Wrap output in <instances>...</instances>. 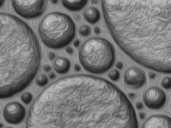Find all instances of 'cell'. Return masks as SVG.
I'll return each instance as SVG.
<instances>
[{
    "mask_svg": "<svg viewBox=\"0 0 171 128\" xmlns=\"http://www.w3.org/2000/svg\"><path fill=\"white\" fill-rule=\"evenodd\" d=\"M26 128H138L132 104L114 84L89 75L68 76L40 93Z\"/></svg>",
    "mask_w": 171,
    "mask_h": 128,
    "instance_id": "6da1fadb",
    "label": "cell"
},
{
    "mask_svg": "<svg viewBox=\"0 0 171 128\" xmlns=\"http://www.w3.org/2000/svg\"><path fill=\"white\" fill-rule=\"evenodd\" d=\"M115 43L144 67L171 74V0L103 1Z\"/></svg>",
    "mask_w": 171,
    "mask_h": 128,
    "instance_id": "7a4b0ae2",
    "label": "cell"
},
{
    "mask_svg": "<svg viewBox=\"0 0 171 128\" xmlns=\"http://www.w3.org/2000/svg\"><path fill=\"white\" fill-rule=\"evenodd\" d=\"M41 59L39 41L30 27L15 16L0 13V99L29 87Z\"/></svg>",
    "mask_w": 171,
    "mask_h": 128,
    "instance_id": "3957f363",
    "label": "cell"
},
{
    "mask_svg": "<svg viewBox=\"0 0 171 128\" xmlns=\"http://www.w3.org/2000/svg\"><path fill=\"white\" fill-rule=\"evenodd\" d=\"M40 38L47 47L60 49L69 45L76 36V26L71 17L60 12L48 14L39 26Z\"/></svg>",
    "mask_w": 171,
    "mask_h": 128,
    "instance_id": "277c9868",
    "label": "cell"
},
{
    "mask_svg": "<svg viewBox=\"0 0 171 128\" xmlns=\"http://www.w3.org/2000/svg\"><path fill=\"white\" fill-rule=\"evenodd\" d=\"M79 59L86 70L93 74H102L113 67L116 55L113 46L108 40L92 38L85 42L80 49Z\"/></svg>",
    "mask_w": 171,
    "mask_h": 128,
    "instance_id": "5b68a950",
    "label": "cell"
},
{
    "mask_svg": "<svg viewBox=\"0 0 171 128\" xmlns=\"http://www.w3.org/2000/svg\"><path fill=\"white\" fill-rule=\"evenodd\" d=\"M12 6L19 15L26 19H32L43 15L46 9V3L44 1H13Z\"/></svg>",
    "mask_w": 171,
    "mask_h": 128,
    "instance_id": "8992f818",
    "label": "cell"
},
{
    "mask_svg": "<svg viewBox=\"0 0 171 128\" xmlns=\"http://www.w3.org/2000/svg\"><path fill=\"white\" fill-rule=\"evenodd\" d=\"M144 102L147 107L152 110L163 108L167 103V97L164 92L158 87H151L144 95Z\"/></svg>",
    "mask_w": 171,
    "mask_h": 128,
    "instance_id": "52a82bcc",
    "label": "cell"
},
{
    "mask_svg": "<svg viewBox=\"0 0 171 128\" xmlns=\"http://www.w3.org/2000/svg\"><path fill=\"white\" fill-rule=\"evenodd\" d=\"M26 115V110L23 105L19 102L8 104L3 109V117L6 122L18 125L23 121Z\"/></svg>",
    "mask_w": 171,
    "mask_h": 128,
    "instance_id": "ba28073f",
    "label": "cell"
},
{
    "mask_svg": "<svg viewBox=\"0 0 171 128\" xmlns=\"http://www.w3.org/2000/svg\"><path fill=\"white\" fill-rule=\"evenodd\" d=\"M124 81L127 87L132 89H141L147 82L146 75L142 69L130 67L124 74Z\"/></svg>",
    "mask_w": 171,
    "mask_h": 128,
    "instance_id": "9c48e42d",
    "label": "cell"
},
{
    "mask_svg": "<svg viewBox=\"0 0 171 128\" xmlns=\"http://www.w3.org/2000/svg\"><path fill=\"white\" fill-rule=\"evenodd\" d=\"M141 128H171V118L164 115H155L149 117Z\"/></svg>",
    "mask_w": 171,
    "mask_h": 128,
    "instance_id": "30bf717a",
    "label": "cell"
},
{
    "mask_svg": "<svg viewBox=\"0 0 171 128\" xmlns=\"http://www.w3.org/2000/svg\"><path fill=\"white\" fill-rule=\"evenodd\" d=\"M56 71L60 74H65L70 71L71 63L68 59L64 57H59L56 60L54 64Z\"/></svg>",
    "mask_w": 171,
    "mask_h": 128,
    "instance_id": "8fae6325",
    "label": "cell"
},
{
    "mask_svg": "<svg viewBox=\"0 0 171 128\" xmlns=\"http://www.w3.org/2000/svg\"><path fill=\"white\" fill-rule=\"evenodd\" d=\"M84 16L86 20L92 24H95L98 23L101 18L99 10L93 7H89L85 11Z\"/></svg>",
    "mask_w": 171,
    "mask_h": 128,
    "instance_id": "7c38bea8",
    "label": "cell"
},
{
    "mask_svg": "<svg viewBox=\"0 0 171 128\" xmlns=\"http://www.w3.org/2000/svg\"><path fill=\"white\" fill-rule=\"evenodd\" d=\"M87 1H62L63 6L72 11H79L86 6Z\"/></svg>",
    "mask_w": 171,
    "mask_h": 128,
    "instance_id": "4fadbf2b",
    "label": "cell"
},
{
    "mask_svg": "<svg viewBox=\"0 0 171 128\" xmlns=\"http://www.w3.org/2000/svg\"><path fill=\"white\" fill-rule=\"evenodd\" d=\"M79 32L82 36L87 37L90 36L91 34V29L88 25H83L79 29Z\"/></svg>",
    "mask_w": 171,
    "mask_h": 128,
    "instance_id": "5bb4252c",
    "label": "cell"
},
{
    "mask_svg": "<svg viewBox=\"0 0 171 128\" xmlns=\"http://www.w3.org/2000/svg\"><path fill=\"white\" fill-rule=\"evenodd\" d=\"M36 82L38 85L40 87H43L48 83L49 80L48 78L45 75L41 74L36 79Z\"/></svg>",
    "mask_w": 171,
    "mask_h": 128,
    "instance_id": "9a60e30c",
    "label": "cell"
},
{
    "mask_svg": "<svg viewBox=\"0 0 171 128\" xmlns=\"http://www.w3.org/2000/svg\"><path fill=\"white\" fill-rule=\"evenodd\" d=\"M108 76L111 80L114 81H118L120 80V73L117 70H113L111 71L108 74Z\"/></svg>",
    "mask_w": 171,
    "mask_h": 128,
    "instance_id": "2e32d148",
    "label": "cell"
},
{
    "mask_svg": "<svg viewBox=\"0 0 171 128\" xmlns=\"http://www.w3.org/2000/svg\"><path fill=\"white\" fill-rule=\"evenodd\" d=\"M33 100V95L30 93L26 92L23 94L21 96V100L24 103L28 105L30 104Z\"/></svg>",
    "mask_w": 171,
    "mask_h": 128,
    "instance_id": "e0dca14e",
    "label": "cell"
},
{
    "mask_svg": "<svg viewBox=\"0 0 171 128\" xmlns=\"http://www.w3.org/2000/svg\"><path fill=\"white\" fill-rule=\"evenodd\" d=\"M161 85L166 90L171 89V78L167 77L163 79L162 81Z\"/></svg>",
    "mask_w": 171,
    "mask_h": 128,
    "instance_id": "ac0fdd59",
    "label": "cell"
},
{
    "mask_svg": "<svg viewBox=\"0 0 171 128\" xmlns=\"http://www.w3.org/2000/svg\"><path fill=\"white\" fill-rule=\"evenodd\" d=\"M65 50H66V52L69 55H73L74 53V51L73 49L71 47H67V48H66Z\"/></svg>",
    "mask_w": 171,
    "mask_h": 128,
    "instance_id": "d6986e66",
    "label": "cell"
},
{
    "mask_svg": "<svg viewBox=\"0 0 171 128\" xmlns=\"http://www.w3.org/2000/svg\"><path fill=\"white\" fill-rule=\"evenodd\" d=\"M43 69H44V70L45 72H49L51 70V67L50 65L46 64V65H45L44 67H43Z\"/></svg>",
    "mask_w": 171,
    "mask_h": 128,
    "instance_id": "ffe728a7",
    "label": "cell"
},
{
    "mask_svg": "<svg viewBox=\"0 0 171 128\" xmlns=\"http://www.w3.org/2000/svg\"><path fill=\"white\" fill-rule=\"evenodd\" d=\"M56 57V54L53 52L50 53L49 55V59L50 60H54L55 59Z\"/></svg>",
    "mask_w": 171,
    "mask_h": 128,
    "instance_id": "44dd1931",
    "label": "cell"
},
{
    "mask_svg": "<svg viewBox=\"0 0 171 128\" xmlns=\"http://www.w3.org/2000/svg\"><path fill=\"white\" fill-rule=\"evenodd\" d=\"M139 116L141 120H144V119L146 118V117L147 116L146 114L145 113L141 112V113H140Z\"/></svg>",
    "mask_w": 171,
    "mask_h": 128,
    "instance_id": "7402d4cb",
    "label": "cell"
},
{
    "mask_svg": "<svg viewBox=\"0 0 171 128\" xmlns=\"http://www.w3.org/2000/svg\"><path fill=\"white\" fill-rule=\"evenodd\" d=\"M49 78H50L51 80H54L56 78V75L53 72H51V73L49 75Z\"/></svg>",
    "mask_w": 171,
    "mask_h": 128,
    "instance_id": "603a6c76",
    "label": "cell"
},
{
    "mask_svg": "<svg viewBox=\"0 0 171 128\" xmlns=\"http://www.w3.org/2000/svg\"><path fill=\"white\" fill-rule=\"evenodd\" d=\"M137 108L139 110H141L143 108V105L141 102H138L137 103Z\"/></svg>",
    "mask_w": 171,
    "mask_h": 128,
    "instance_id": "cb8c5ba5",
    "label": "cell"
},
{
    "mask_svg": "<svg viewBox=\"0 0 171 128\" xmlns=\"http://www.w3.org/2000/svg\"><path fill=\"white\" fill-rule=\"evenodd\" d=\"M74 69L76 71V72H80L81 71V67L79 66V65H75Z\"/></svg>",
    "mask_w": 171,
    "mask_h": 128,
    "instance_id": "d4e9b609",
    "label": "cell"
},
{
    "mask_svg": "<svg viewBox=\"0 0 171 128\" xmlns=\"http://www.w3.org/2000/svg\"><path fill=\"white\" fill-rule=\"evenodd\" d=\"M94 31H95L96 34L99 35L101 33V30L99 27H96L94 29Z\"/></svg>",
    "mask_w": 171,
    "mask_h": 128,
    "instance_id": "484cf974",
    "label": "cell"
},
{
    "mask_svg": "<svg viewBox=\"0 0 171 128\" xmlns=\"http://www.w3.org/2000/svg\"><path fill=\"white\" fill-rule=\"evenodd\" d=\"M116 67H117L118 69H122L123 67V64L121 63V62H118V63L117 64V65H116Z\"/></svg>",
    "mask_w": 171,
    "mask_h": 128,
    "instance_id": "4316f807",
    "label": "cell"
},
{
    "mask_svg": "<svg viewBox=\"0 0 171 128\" xmlns=\"http://www.w3.org/2000/svg\"><path fill=\"white\" fill-rule=\"evenodd\" d=\"M80 44V42L79 40H76L74 42V45L75 46V47H78L79 46V45Z\"/></svg>",
    "mask_w": 171,
    "mask_h": 128,
    "instance_id": "83f0119b",
    "label": "cell"
},
{
    "mask_svg": "<svg viewBox=\"0 0 171 128\" xmlns=\"http://www.w3.org/2000/svg\"><path fill=\"white\" fill-rule=\"evenodd\" d=\"M149 76L151 79H153L154 78L156 77V75L154 73H150Z\"/></svg>",
    "mask_w": 171,
    "mask_h": 128,
    "instance_id": "f1b7e54d",
    "label": "cell"
},
{
    "mask_svg": "<svg viewBox=\"0 0 171 128\" xmlns=\"http://www.w3.org/2000/svg\"><path fill=\"white\" fill-rule=\"evenodd\" d=\"M129 96L130 97V98L131 99H134V98H135V95L134 93H130L129 94Z\"/></svg>",
    "mask_w": 171,
    "mask_h": 128,
    "instance_id": "f546056e",
    "label": "cell"
},
{
    "mask_svg": "<svg viewBox=\"0 0 171 128\" xmlns=\"http://www.w3.org/2000/svg\"><path fill=\"white\" fill-rule=\"evenodd\" d=\"M5 2V1H0V9L2 8V7L4 5Z\"/></svg>",
    "mask_w": 171,
    "mask_h": 128,
    "instance_id": "4dcf8cb0",
    "label": "cell"
},
{
    "mask_svg": "<svg viewBox=\"0 0 171 128\" xmlns=\"http://www.w3.org/2000/svg\"><path fill=\"white\" fill-rule=\"evenodd\" d=\"M3 127H4V125H3V123L0 122V128H3Z\"/></svg>",
    "mask_w": 171,
    "mask_h": 128,
    "instance_id": "1f68e13d",
    "label": "cell"
},
{
    "mask_svg": "<svg viewBox=\"0 0 171 128\" xmlns=\"http://www.w3.org/2000/svg\"><path fill=\"white\" fill-rule=\"evenodd\" d=\"M52 2L54 3V4H56V3H58V1H52Z\"/></svg>",
    "mask_w": 171,
    "mask_h": 128,
    "instance_id": "d6a6232c",
    "label": "cell"
},
{
    "mask_svg": "<svg viewBox=\"0 0 171 128\" xmlns=\"http://www.w3.org/2000/svg\"><path fill=\"white\" fill-rule=\"evenodd\" d=\"M13 128V127H6V128Z\"/></svg>",
    "mask_w": 171,
    "mask_h": 128,
    "instance_id": "836d02e7",
    "label": "cell"
}]
</instances>
